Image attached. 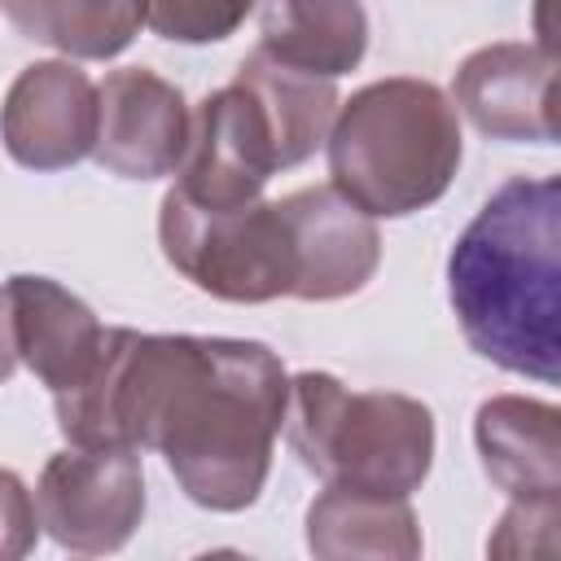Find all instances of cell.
Here are the masks:
<instances>
[{
    "label": "cell",
    "mask_w": 561,
    "mask_h": 561,
    "mask_svg": "<svg viewBox=\"0 0 561 561\" xmlns=\"http://www.w3.org/2000/svg\"><path fill=\"white\" fill-rule=\"evenodd\" d=\"M39 522H35V500L22 486L13 469H0V561L26 557L35 548Z\"/></svg>",
    "instance_id": "obj_20"
},
{
    "label": "cell",
    "mask_w": 561,
    "mask_h": 561,
    "mask_svg": "<svg viewBox=\"0 0 561 561\" xmlns=\"http://www.w3.org/2000/svg\"><path fill=\"white\" fill-rule=\"evenodd\" d=\"M254 0H145V26L175 44H215L228 39Z\"/></svg>",
    "instance_id": "obj_18"
},
{
    "label": "cell",
    "mask_w": 561,
    "mask_h": 561,
    "mask_svg": "<svg viewBox=\"0 0 561 561\" xmlns=\"http://www.w3.org/2000/svg\"><path fill=\"white\" fill-rule=\"evenodd\" d=\"M280 210L289 219L294 259H298L294 298L333 302L359 294L373 280L381 263V237L368 210H359L333 184L298 188L280 197Z\"/></svg>",
    "instance_id": "obj_11"
},
{
    "label": "cell",
    "mask_w": 561,
    "mask_h": 561,
    "mask_svg": "<svg viewBox=\"0 0 561 561\" xmlns=\"http://www.w3.org/2000/svg\"><path fill=\"white\" fill-rule=\"evenodd\" d=\"M557 522H561V500H513L486 552L491 557H552Z\"/></svg>",
    "instance_id": "obj_19"
},
{
    "label": "cell",
    "mask_w": 561,
    "mask_h": 561,
    "mask_svg": "<svg viewBox=\"0 0 561 561\" xmlns=\"http://www.w3.org/2000/svg\"><path fill=\"white\" fill-rule=\"evenodd\" d=\"M18 368V346H13V320H9V298L0 294V386Z\"/></svg>",
    "instance_id": "obj_21"
},
{
    "label": "cell",
    "mask_w": 561,
    "mask_h": 561,
    "mask_svg": "<svg viewBox=\"0 0 561 561\" xmlns=\"http://www.w3.org/2000/svg\"><path fill=\"white\" fill-rule=\"evenodd\" d=\"M180 184L197 206H245L263 197V184L285 171L276 131L259 105V96L232 79L228 88L210 92L188 127V149L180 158Z\"/></svg>",
    "instance_id": "obj_7"
},
{
    "label": "cell",
    "mask_w": 561,
    "mask_h": 561,
    "mask_svg": "<svg viewBox=\"0 0 561 561\" xmlns=\"http://www.w3.org/2000/svg\"><path fill=\"white\" fill-rule=\"evenodd\" d=\"M259 48L280 66L337 79L364 61L368 13L359 0H263Z\"/></svg>",
    "instance_id": "obj_14"
},
{
    "label": "cell",
    "mask_w": 561,
    "mask_h": 561,
    "mask_svg": "<svg viewBox=\"0 0 561 561\" xmlns=\"http://www.w3.org/2000/svg\"><path fill=\"white\" fill-rule=\"evenodd\" d=\"M145 517V469L136 447L57 451L35 482L39 530L70 552H118Z\"/></svg>",
    "instance_id": "obj_6"
},
{
    "label": "cell",
    "mask_w": 561,
    "mask_h": 561,
    "mask_svg": "<svg viewBox=\"0 0 561 561\" xmlns=\"http://www.w3.org/2000/svg\"><path fill=\"white\" fill-rule=\"evenodd\" d=\"M561 180H504L447 254V298L465 342L504 373H561Z\"/></svg>",
    "instance_id": "obj_2"
},
{
    "label": "cell",
    "mask_w": 561,
    "mask_h": 561,
    "mask_svg": "<svg viewBox=\"0 0 561 561\" xmlns=\"http://www.w3.org/2000/svg\"><path fill=\"white\" fill-rule=\"evenodd\" d=\"M285 434L324 482L368 495H412L434 465V412L394 390H346L333 373H298L285 394Z\"/></svg>",
    "instance_id": "obj_4"
},
{
    "label": "cell",
    "mask_w": 561,
    "mask_h": 561,
    "mask_svg": "<svg viewBox=\"0 0 561 561\" xmlns=\"http://www.w3.org/2000/svg\"><path fill=\"white\" fill-rule=\"evenodd\" d=\"M193 114L175 83L145 66H123L96 88L92 158L123 180L171 175L188 149Z\"/></svg>",
    "instance_id": "obj_8"
},
{
    "label": "cell",
    "mask_w": 561,
    "mask_h": 561,
    "mask_svg": "<svg viewBox=\"0 0 561 561\" xmlns=\"http://www.w3.org/2000/svg\"><path fill=\"white\" fill-rule=\"evenodd\" d=\"M329 184L373 219L434 206L460 167V114L430 79H377L337 101L329 123Z\"/></svg>",
    "instance_id": "obj_3"
},
{
    "label": "cell",
    "mask_w": 561,
    "mask_h": 561,
    "mask_svg": "<svg viewBox=\"0 0 561 561\" xmlns=\"http://www.w3.org/2000/svg\"><path fill=\"white\" fill-rule=\"evenodd\" d=\"M307 548L324 561L346 557H421V526L408 495H368L324 486L307 508Z\"/></svg>",
    "instance_id": "obj_15"
},
{
    "label": "cell",
    "mask_w": 561,
    "mask_h": 561,
    "mask_svg": "<svg viewBox=\"0 0 561 561\" xmlns=\"http://www.w3.org/2000/svg\"><path fill=\"white\" fill-rule=\"evenodd\" d=\"M0 140L31 171L75 167L96 140V83L70 61L26 66L4 92Z\"/></svg>",
    "instance_id": "obj_9"
},
{
    "label": "cell",
    "mask_w": 561,
    "mask_h": 561,
    "mask_svg": "<svg viewBox=\"0 0 561 561\" xmlns=\"http://www.w3.org/2000/svg\"><path fill=\"white\" fill-rule=\"evenodd\" d=\"M473 443L486 478L508 500H561V443L552 403L495 394L473 416Z\"/></svg>",
    "instance_id": "obj_13"
},
{
    "label": "cell",
    "mask_w": 561,
    "mask_h": 561,
    "mask_svg": "<svg viewBox=\"0 0 561 561\" xmlns=\"http://www.w3.org/2000/svg\"><path fill=\"white\" fill-rule=\"evenodd\" d=\"M285 394L263 342L110 329L88 381L53 408L70 447H153L193 504L241 513L272 473Z\"/></svg>",
    "instance_id": "obj_1"
},
{
    "label": "cell",
    "mask_w": 561,
    "mask_h": 561,
    "mask_svg": "<svg viewBox=\"0 0 561 561\" xmlns=\"http://www.w3.org/2000/svg\"><path fill=\"white\" fill-rule=\"evenodd\" d=\"M0 13L26 39L79 61L118 57L145 26V0H0Z\"/></svg>",
    "instance_id": "obj_16"
},
{
    "label": "cell",
    "mask_w": 561,
    "mask_h": 561,
    "mask_svg": "<svg viewBox=\"0 0 561 561\" xmlns=\"http://www.w3.org/2000/svg\"><path fill=\"white\" fill-rule=\"evenodd\" d=\"M237 79L259 96V105H263V114H267V123L276 131V145H280V162L285 167L307 162L324 145L329 123L337 114V88H333V79H320V75L294 70V66H280L263 48H254L237 66Z\"/></svg>",
    "instance_id": "obj_17"
},
{
    "label": "cell",
    "mask_w": 561,
    "mask_h": 561,
    "mask_svg": "<svg viewBox=\"0 0 561 561\" xmlns=\"http://www.w3.org/2000/svg\"><path fill=\"white\" fill-rule=\"evenodd\" d=\"M158 237L167 263L210 298H294L298 259L280 202L259 197L245 206H197L171 188L158 210Z\"/></svg>",
    "instance_id": "obj_5"
},
{
    "label": "cell",
    "mask_w": 561,
    "mask_h": 561,
    "mask_svg": "<svg viewBox=\"0 0 561 561\" xmlns=\"http://www.w3.org/2000/svg\"><path fill=\"white\" fill-rule=\"evenodd\" d=\"M4 298H9L18 359L53 394L83 386L88 373L96 368V359L105 351V333H110V329H101L92 307L83 298H75L70 289H61L57 280L26 276V272L9 276Z\"/></svg>",
    "instance_id": "obj_12"
},
{
    "label": "cell",
    "mask_w": 561,
    "mask_h": 561,
    "mask_svg": "<svg viewBox=\"0 0 561 561\" xmlns=\"http://www.w3.org/2000/svg\"><path fill=\"white\" fill-rule=\"evenodd\" d=\"M456 110L491 140H557V57L535 44H486L456 70Z\"/></svg>",
    "instance_id": "obj_10"
}]
</instances>
